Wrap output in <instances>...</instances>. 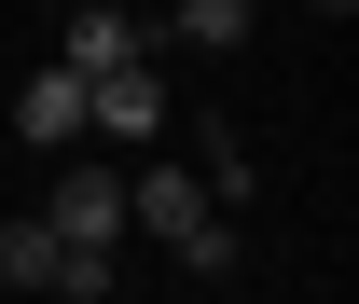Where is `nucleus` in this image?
Masks as SVG:
<instances>
[{
	"label": "nucleus",
	"mask_w": 359,
	"mask_h": 304,
	"mask_svg": "<svg viewBox=\"0 0 359 304\" xmlns=\"http://www.w3.org/2000/svg\"><path fill=\"white\" fill-rule=\"evenodd\" d=\"M166 42L180 55H235L249 42V0H166Z\"/></svg>",
	"instance_id": "obj_6"
},
{
	"label": "nucleus",
	"mask_w": 359,
	"mask_h": 304,
	"mask_svg": "<svg viewBox=\"0 0 359 304\" xmlns=\"http://www.w3.org/2000/svg\"><path fill=\"white\" fill-rule=\"evenodd\" d=\"M0 291H55V235H42V208L0 221Z\"/></svg>",
	"instance_id": "obj_8"
},
{
	"label": "nucleus",
	"mask_w": 359,
	"mask_h": 304,
	"mask_svg": "<svg viewBox=\"0 0 359 304\" xmlns=\"http://www.w3.org/2000/svg\"><path fill=\"white\" fill-rule=\"evenodd\" d=\"M138 55H152V28H138L125 0H69V42H55V70H83V84H97V70H138Z\"/></svg>",
	"instance_id": "obj_4"
},
{
	"label": "nucleus",
	"mask_w": 359,
	"mask_h": 304,
	"mask_svg": "<svg viewBox=\"0 0 359 304\" xmlns=\"http://www.w3.org/2000/svg\"><path fill=\"white\" fill-rule=\"evenodd\" d=\"M83 138H166V84H152V55H138V70H97L83 84Z\"/></svg>",
	"instance_id": "obj_3"
},
{
	"label": "nucleus",
	"mask_w": 359,
	"mask_h": 304,
	"mask_svg": "<svg viewBox=\"0 0 359 304\" xmlns=\"http://www.w3.org/2000/svg\"><path fill=\"white\" fill-rule=\"evenodd\" d=\"M55 304H111V249H55Z\"/></svg>",
	"instance_id": "obj_9"
},
{
	"label": "nucleus",
	"mask_w": 359,
	"mask_h": 304,
	"mask_svg": "<svg viewBox=\"0 0 359 304\" xmlns=\"http://www.w3.org/2000/svg\"><path fill=\"white\" fill-rule=\"evenodd\" d=\"M125 221L166 235L180 277H235V208H208V180H194V166H138V180H125Z\"/></svg>",
	"instance_id": "obj_1"
},
{
	"label": "nucleus",
	"mask_w": 359,
	"mask_h": 304,
	"mask_svg": "<svg viewBox=\"0 0 359 304\" xmlns=\"http://www.w3.org/2000/svg\"><path fill=\"white\" fill-rule=\"evenodd\" d=\"M180 166L208 180V208H249V180H263V166H249V138H235V125H208V138H194V152H180Z\"/></svg>",
	"instance_id": "obj_7"
},
{
	"label": "nucleus",
	"mask_w": 359,
	"mask_h": 304,
	"mask_svg": "<svg viewBox=\"0 0 359 304\" xmlns=\"http://www.w3.org/2000/svg\"><path fill=\"white\" fill-rule=\"evenodd\" d=\"M42 235H55V249H111V235H125V166H55Z\"/></svg>",
	"instance_id": "obj_2"
},
{
	"label": "nucleus",
	"mask_w": 359,
	"mask_h": 304,
	"mask_svg": "<svg viewBox=\"0 0 359 304\" xmlns=\"http://www.w3.org/2000/svg\"><path fill=\"white\" fill-rule=\"evenodd\" d=\"M14 138L69 152V138H83V70H28V84H14Z\"/></svg>",
	"instance_id": "obj_5"
}]
</instances>
